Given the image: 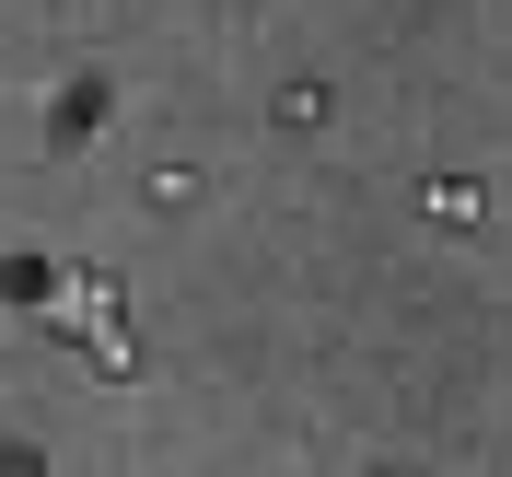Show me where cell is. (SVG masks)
Masks as SVG:
<instances>
[{"label": "cell", "instance_id": "6da1fadb", "mask_svg": "<svg viewBox=\"0 0 512 477\" xmlns=\"http://www.w3.org/2000/svg\"><path fill=\"white\" fill-rule=\"evenodd\" d=\"M24 291V315L35 326H59V338H82V361H94V373H128V303H117V280H105V268H35V280H12Z\"/></svg>", "mask_w": 512, "mask_h": 477}]
</instances>
